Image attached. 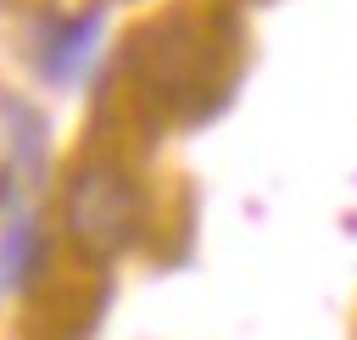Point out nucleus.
Returning a JSON list of instances; mask_svg holds the SVG:
<instances>
[{
    "mask_svg": "<svg viewBox=\"0 0 357 340\" xmlns=\"http://www.w3.org/2000/svg\"><path fill=\"white\" fill-rule=\"evenodd\" d=\"M67 223H73V240L89 256H112L134 240L139 195L117 167H84L73 178V195H67Z\"/></svg>",
    "mask_w": 357,
    "mask_h": 340,
    "instance_id": "nucleus-1",
    "label": "nucleus"
},
{
    "mask_svg": "<svg viewBox=\"0 0 357 340\" xmlns=\"http://www.w3.org/2000/svg\"><path fill=\"white\" fill-rule=\"evenodd\" d=\"M39 262H45V240H39V229H33V223L6 229V240H0V279H6V284H22Z\"/></svg>",
    "mask_w": 357,
    "mask_h": 340,
    "instance_id": "nucleus-2",
    "label": "nucleus"
},
{
    "mask_svg": "<svg viewBox=\"0 0 357 340\" xmlns=\"http://www.w3.org/2000/svg\"><path fill=\"white\" fill-rule=\"evenodd\" d=\"M95 28H100V17H78V22H67V28L50 39V50H45V61H39V67H45L50 78H67V72L78 67V56L89 50Z\"/></svg>",
    "mask_w": 357,
    "mask_h": 340,
    "instance_id": "nucleus-3",
    "label": "nucleus"
}]
</instances>
